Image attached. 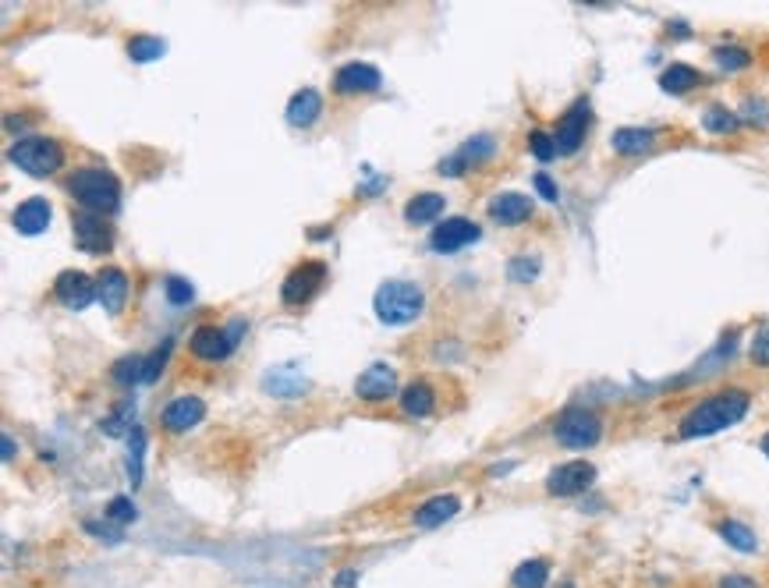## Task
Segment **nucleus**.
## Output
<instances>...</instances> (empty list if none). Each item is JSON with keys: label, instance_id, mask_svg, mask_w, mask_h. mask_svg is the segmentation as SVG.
<instances>
[{"label": "nucleus", "instance_id": "nucleus-1", "mask_svg": "<svg viewBox=\"0 0 769 588\" xmlns=\"http://www.w3.org/2000/svg\"><path fill=\"white\" fill-rule=\"evenodd\" d=\"M748 404L752 397L745 390H720V394L706 397V401L695 404L688 415L681 418V440H702V436H716L723 429L738 426L741 418L748 415Z\"/></svg>", "mask_w": 769, "mask_h": 588}, {"label": "nucleus", "instance_id": "nucleus-2", "mask_svg": "<svg viewBox=\"0 0 769 588\" xmlns=\"http://www.w3.org/2000/svg\"><path fill=\"white\" fill-rule=\"evenodd\" d=\"M68 192L86 213H100V217L103 213H114V209L121 206V181L110 171H103V167H82V171H75L68 181Z\"/></svg>", "mask_w": 769, "mask_h": 588}, {"label": "nucleus", "instance_id": "nucleus-3", "mask_svg": "<svg viewBox=\"0 0 769 588\" xmlns=\"http://www.w3.org/2000/svg\"><path fill=\"white\" fill-rule=\"evenodd\" d=\"M373 309L383 326H408L426 309V294H422L419 284H408V280H387L376 291Z\"/></svg>", "mask_w": 769, "mask_h": 588}, {"label": "nucleus", "instance_id": "nucleus-4", "mask_svg": "<svg viewBox=\"0 0 769 588\" xmlns=\"http://www.w3.org/2000/svg\"><path fill=\"white\" fill-rule=\"evenodd\" d=\"M8 156L18 171H25L29 178H50V174H57L64 167V149L54 139H43V135L18 139Z\"/></svg>", "mask_w": 769, "mask_h": 588}, {"label": "nucleus", "instance_id": "nucleus-5", "mask_svg": "<svg viewBox=\"0 0 769 588\" xmlns=\"http://www.w3.org/2000/svg\"><path fill=\"white\" fill-rule=\"evenodd\" d=\"M553 436H557L560 447L568 450H589L603 440V418L589 408H568L564 415L557 418L553 426Z\"/></svg>", "mask_w": 769, "mask_h": 588}, {"label": "nucleus", "instance_id": "nucleus-6", "mask_svg": "<svg viewBox=\"0 0 769 588\" xmlns=\"http://www.w3.org/2000/svg\"><path fill=\"white\" fill-rule=\"evenodd\" d=\"M238 333H241V323L234 326V330H224V326H213V323H202V326H195L188 348H192V355L202 358V362H224V358L231 355L234 348H238Z\"/></svg>", "mask_w": 769, "mask_h": 588}, {"label": "nucleus", "instance_id": "nucleus-7", "mask_svg": "<svg viewBox=\"0 0 769 588\" xmlns=\"http://www.w3.org/2000/svg\"><path fill=\"white\" fill-rule=\"evenodd\" d=\"M589 124H592L589 100H575L568 110H564V117H560V124H557V132H553V139H557V153L560 156H575L578 149L585 146Z\"/></svg>", "mask_w": 769, "mask_h": 588}, {"label": "nucleus", "instance_id": "nucleus-8", "mask_svg": "<svg viewBox=\"0 0 769 588\" xmlns=\"http://www.w3.org/2000/svg\"><path fill=\"white\" fill-rule=\"evenodd\" d=\"M323 284H327V263H302L284 277L280 298H284V305H305L316 298Z\"/></svg>", "mask_w": 769, "mask_h": 588}, {"label": "nucleus", "instance_id": "nucleus-9", "mask_svg": "<svg viewBox=\"0 0 769 588\" xmlns=\"http://www.w3.org/2000/svg\"><path fill=\"white\" fill-rule=\"evenodd\" d=\"M482 238L479 224L468 217H447L443 224L433 227V234H429V248L433 252H440V256H451V252H461L465 245H475V241Z\"/></svg>", "mask_w": 769, "mask_h": 588}, {"label": "nucleus", "instance_id": "nucleus-10", "mask_svg": "<svg viewBox=\"0 0 769 588\" xmlns=\"http://www.w3.org/2000/svg\"><path fill=\"white\" fill-rule=\"evenodd\" d=\"M596 482V465L592 461H564L546 475V493L550 496H582Z\"/></svg>", "mask_w": 769, "mask_h": 588}, {"label": "nucleus", "instance_id": "nucleus-11", "mask_svg": "<svg viewBox=\"0 0 769 588\" xmlns=\"http://www.w3.org/2000/svg\"><path fill=\"white\" fill-rule=\"evenodd\" d=\"M383 86V75L380 68L366 61H348L337 68L334 75V93L337 96H358V93H380Z\"/></svg>", "mask_w": 769, "mask_h": 588}, {"label": "nucleus", "instance_id": "nucleus-12", "mask_svg": "<svg viewBox=\"0 0 769 588\" xmlns=\"http://www.w3.org/2000/svg\"><path fill=\"white\" fill-rule=\"evenodd\" d=\"M71 231H75V245L82 248V252H110V245H114V231H110V224L100 217V213H75L71 217Z\"/></svg>", "mask_w": 769, "mask_h": 588}, {"label": "nucleus", "instance_id": "nucleus-13", "mask_svg": "<svg viewBox=\"0 0 769 588\" xmlns=\"http://www.w3.org/2000/svg\"><path fill=\"white\" fill-rule=\"evenodd\" d=\"M54 294H57V302L71 312L89 309L93 298H100V294H96V280H89L82 270H64L61 277L54 280Z\"/></svg>", "mask_w": 769, "mask_h": 588}, {"label": "nucleus", "instance_id": "nucleus-14", "mask_svg": "<svg viewBox=\"0 0 769 588\" xmlns=\"http://www.w3.org/2000/svg\"><path fill=\"white\" fill-rule=\"evenodd\" d=\"M50 220H54V209H50L47 199H39V195L18 202V209L11 213V224H15V231L18 234H29V238H36V234L47 231Z\"/></svg>", "mask_w": 769, "mask_h": 588}, {"label": "nucleus", "instance_id": "nucleus-15", "mask_svg": "<svg viewBox=\"0 0 769 588\" xmlns=\"http://www.w3.org/2000/svg\"><path fill=\"white\" fill-rule=\"evenodd\" d=\"M397 390V372L390 365H369L362 376L355 380V394L362 401H387Z\"/></svg>", "mask_w": 769, "mask_h": 588}, {"label": "nucleus", "instance_id": "nucleus-16", "mask_svg": "<svg viewBox=\"0 0 769 588\" xmlns=\"http://www.w3.org/2000/svg\"><path fill=\"white\" fill-rule=\"evenodd\" d=\"M458 511H461L458 496H454V493H436V496H429L426 503H419V507H415L412 521L419 528H440V525H447V521H451Z\"/></svg>", "mask_w": 769, "mask_h": 588}, {"label": "nucleus", "instance_id": "nucleus-17", "mask_svg": "<svg viewBox=\"0 0 769 588\" xmlns=\"http://www.w3.org/2000/svg\"><path fill=\"white\" fill-rule=\"evenodd\" d=\"M493 139L490 135H475V139H468L465 146L458 149V153L451 156V160H443L440 163V171L447 174V178H461V174L472 167V163H479V160H486V156H493Z\"/></svg>", "mask_w": 769, "mask_h": 588}, {"label": "nucleus", "instance_id": "nucleus-18", "mask_svg": "<svg viewBox=\"0 0 769 588\" xmlns=\"http://www.w3.org/2000/svg\"><path fill=\"white\" fill-rule=\"evenodd\" d=\"M206 418V404L199 397H174L171 404L164 408V429L171 433H188Z\"/></svg>", "mask_w": 769, "mask_h": 588}, {"label": "nucleus", "instance_id": "nucleus-19", "mask_svg": "<svg viewBox=\"0 0 769 588\" xmlns=\"http://www.w3.org/2000/svg\"><path fill=\"white\" fill-rule=\"evenodd\" d=\"M96 294H100L103 309H107L110 316H117V312L125 309V302H128V277H125V270H117V266H107V270H100V277H96Z\"/></svg>", "mask_w": 769, "mask_h": 588}, {"label": "nucleus", "instance_id": "nucleus-20", "mask_svg": "<svg viewBox=\"0 0 769 588\" xmlns=\"http://www.w3.org/2000/svg\"><path fill=\"white\" fill-rule=\"evenodd\" d=\"M490 217L504 227H514V224H525L532 217V202L518 192H500L490 199Z\"/></svg>", "mask_w": 769, "mask_h": 588}, {"label": "nucleus", "instance_id": "nucleus-21", "mask_svg": "<svg viewBox=\"0 0 769 588\" xmlns=\"http://www.w3.org/2000/svg\"><path fill=\"white\" fill-rule=\"evenodd\" d=\"M323 114V96L316 89H298L288 100V124L291 128H312Z\"/></svg>", "mask_w": 769, "mask_h": 588}, {"label": "nucleus", "instance_id": "nucleus-22", "mask_svg": "<svg viewBox=\"0 0 769 588\" xmlns=\"http://www.w3.org/2000/svg\"><path fill=\"white\" fill-rule=\"evenodd\" d=\"M610 146L617 156H642L656 146V132L653 128H617L610 135Z\"/></svg>", "mask_w": 769, "mask_h": 588}, {"label": "nucleus", "instance_id": "nucleus-23", "mask_svg": "<svg viewBox=\"0 0 769 588\" xmlns=\"http://www.w3.org/2000/svg\"><path fill=\"white\" fill-rule=\"evenodd\" d=\"M699 86H702V71L692 68V64L674 61L660 75V89L663 93H670V96H684V93H692V89H699Z\"/></svg>", "mask_w": 769, "mask_h": 588}, {"label": "nucleus", "instance_id": "nucleus-24", "mask_svg": "<svg viewBox=\"0 0 769 588\" xmlns=\"http://www.w3.org/2000/svg\"><path fill=\"white\" fill-rule=\"evenodd\" d=\"M716 535H720V539L738 553H759V535H755L752 528H748L745 521H738V518H723L720 525H716Z\"/></svg>", "mask_w": 769, "mask_h": 588}, {"label": "nucleus", "instance_id": "nucleus-25", "mask_svg": "<svg viewBox=\"0 0 769 588\" xmlns=\"http://www.w3.org/2000/svg\"><path fill=\"white\" fill-rule=\"evenodd\" d=\"M443 206H447L443 195L422 192V195H415V199H408V206H404V220H408V224H433V220L443 213Z\"/></svg>", "mask_w": 769, "mask_h": 588}, {"label": "nucleus", "instance_id": "nucleus-26", "mask_svg": "<svg viewBox=\"0 0 769 588\" xmlns=\"http://www.w3.org/2000/svg\"><path fill=\"white\" fill-rule=\"evenodd\" d=\"M433 408H436V394L429 383H412V387H404V394H401L404 415L426 418V415H433Z\"/></svg>", "mask_w": 769, "mask_h": 588}, {"label": "nucleus", "instance_id": "nucleus-27", "mask_svg": "<svg viewBox=\"0 0 769 588\" xmlns=\"http://www.w3.org/2000/svg\"><path fill=\"white\" fill-rule=\"evenodd\" d=\"M546 581H550V560L543 557L525 560V564H518V571L511 574L514 588H546Z\"/></svg>", "mask_w": 769, "mask_h": 588}, {"label": "nucleus", "instance_id": "nucleus-28", "mask_svg": "<svg viewBox=\"0 0 769 588\" xmlns=\"http://www.w3.org/2000/svg\"><path fill=\"white\" fill-rule=\"evenodd\" d=\"M167 50L164 39H156V36H135L132 43H128V57H132L135 64H149V61H160Z\"/></svg>", "mask_w": 769, "mask_h": 588}, {"label": "nucleus", "instance_id": "nucleus-29", "mask_svg": "<svg viewBox=\"0 0 769 588\" xmlns=\"http://www.w3.org/2000/svg\"><path fill=\"white\" fill-rule=\"evenodd\" d=\"M142 454H146V433H142V426H135L128 433V479H132V486L142 482Z\"/></svg>", "mask_w": 769, "mask_h": 588}, {"label": "nucleus", "instance_id": "nucleus-30", "mask_svg": "<svg viewBox=\"0 0 769 588\" xmlns=\"http://www.w3.org/2000/svg\"><path fill=\"white\" fill-rule=\"evenodd\" d=\"M702 124H706L709 132H716V135H727V132H738V114L734 110H727V107H709L706 110V117H702Z\"/></svg>", "mask_w": 769, "mask_h": 588}, {"label": "nucleus", "instance_id": "nucleus-31", "mask_svg": "<svg viewBox=\"0 0 769 588\" xmlns=\"http://www.w3.org/2000/svg\"><path fill=\"white\" fill-rule=\"evenodd\" d=\"M713 61L720 64L723 71H745L748 64H752V54H748L745 47H716Z\"/></svg>", "mask_w": 769, "mask_h": 588}, {"label": "nucleus", "instance_id": "nucleus-32", "mask_svg": "<svg viewBox=\"0 0 769 588\" xmlns=\"http://www.w3.org/2000/svg\"><path fill=\"white\" fill-rule=\"evenodd\" d=\"M171 348H174V341H164L156 351H149L146 358H142V383H153L160 372H164V365H167V358H171Z\"/></svg>", "mask_w": 769, "mask_h": 588}, {"label": "nucleus", "instance_id": "nucleus-33", "mask_svg": "<svg viewBox=\"0 0 769 588\" xmlns=\"http://www.w3.org/2000/svg\"><path fill=\"white\" fill-rule=\"evenodd\" d=\"M103 518L114 521V525H128V521L139 518V507L132 503V496H114V500L107 503V511H103Z\"/></svg>", "mask_w": 769, "mask_h": 588}, {"label": "nucleus", "instance_id": "nucleus-34", "mask_svg": "<svg viewBox=\"0 0 769 588\" xmlns=\"http://www.w3.org/2000/svg\"><path fill=\"white\" fill-rule=\"evenodd\" d=\"M529 153L536 156V160L550 163L553 156H560L557 153V139H553L550 132H529Z\"/></svg>", "mask_w": 769, "mask_h": 588}, {"label": "nucleus", "instance_id": "nucleus-35", "mask_svg": "<svg viewBox=\"0 0 769 588\" xmlns=\"http://www.w3.org/2000/svg\"><path fill=\"white\" fill-rule=\"evenodd\" d=\"M511 280L514 284H529V280L539 277V259L536 256H514L511 259Z\"/></svg>", "mask_w": 769, "mask_h": 588}, {"label": "nucleus", "instance_id": "nucleus-36", "mask_svg": "<svg viewBox=\"0 0 769 588\" xmlns=\"http://www.w3.org/2000/svg\"><path fill=\"white\" fill-rule=\"evenodd\" d=\"M164 294H167V302H171V305H188L195 298V287L188 284L185 277H167L164 280Z\"/></svg>", "mask_w": 769, "mask_h": 588}, {"label": "nucleus", "instance_id": "nucleus-37", "mask_svg": "<svg viewBox=\"0 0 769 588\" xmlns=\"http://www.w3.org/2000/svg\"><path fill=\"white\" fill-rule=\"evenodd\" d=\"M114 383H121V387L142 383V358H121L114 365Z\"/></svg>", "mask_w": 769, "mask_h": 588}, {"label": "nucleus", "instance_id": "nucleus-38", "mask_svg": "<svg viewBox=\"0 0 769 588\" xmlns=\"http://www.w3.org/2000/svg\"><path fill=\"white\" fill-rule=\"evenodd\" d=\"M86 532L96 535V539H107V542H121L125 539V532H121V525H114V521H86Z\"/></svg>", "mask_w": 769, "mask_h": 588}, {"label": "nucleus", "instance_id": "nucleus-39", "mask_svg": "<svg viewBox=\"0 0 769 588\" xmlns=\"http://www.w3.org/2000/svg\"><path fill=\"white\" fill-rule=\"evenodd\" d=\"M532 188L543 195V202H557L560 199V188H557V181H553L550 174H532Z\"/></svg>", "mask_w": 769, "mask_h": 588}, {"label": "nucleus", "instance_id": "nucleus-40", "mask_svg": "<svg viewBox=\"0 0 769 588\" xmlns=\"http://www.w3.org/2000/svg\"><path fill=\"white\" fill-rule=\"evenodd\" d=\"M752 362H755V365H769V323L762 326L759 333H755V341H752Z\"/></svg>", "mask_w": 769, "mask_h": 588}, {"label": "nucleus", "instance_id": "nucleus-41", "mask_svg": "<svg viewBox=\"0 0 769 588\" xmlns=\"http://www.w3.org/2000/svg\"><path fill=\"white\" fill-rule=\"evenodd\" d=\"M720 588H759V585H755V578H745V574H727V578L720 581Z\"/></svg>", "mask_w": 769, "mask_h": 588}, {"label": "nucleus", "instance_id": "nucleus-42", "mask_svg": "<svg viewBox=\"0 0 769 588\" xmlns=\"http://www.w3.org/2000/svg\"><path fill=\"white\" fill-rule=\"evenodd\" d=\"M4 457H8V461L15 457V443H11V436H4Z\"/></svg>", "mask_w": 769, "mask_h": 588}, {"label": "nucleus", "instance_id": "nucleus-43", "mask_svg": "<svg viewBox=\"0 0 769 588\" xmlns=\"http://www.w3.org/2000/svg\"><path fill=\"white\" fill-rule=\"evenodd\" d=\"M351 581H355V571H348V574H341V578H337V585H351Z\"/></svg>", "mask_w": 769, "mask_h": 588}, {"label": "nucleus", "instance_id": "nucleus-44", "mask_svg": "<svg viewBox=\"0 0 769 588\" xmlns=\"http://www.w3.org/2000/svg\"><path fill=\"white\" fill-rule=\"evenodd\" d=\"M759 447H762V454H766V457H769V433H766V436H762V443H759Z\"/></svg>", "mask_w": 769, "mask_h": 588}, {"label": "nucleus", "instance_id": "nucleus-45", "mask_svg": "<svg viewBox=\"0 0 769 588\" xmlns=\"http://www.w3.org/2000/svg\"><path fill=\"white\" fill-rule=\"evenodd\" d=\"M564 588H575V585H564Z\"/></svg>", "mask_w": 769, "mask_h": 588}]
</instances>
